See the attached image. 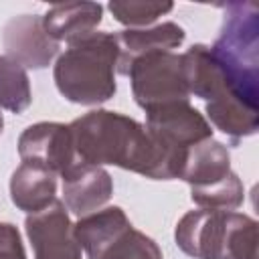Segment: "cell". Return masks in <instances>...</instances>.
Returning a JSON list of instances; mask_svg holds the SVG:
<instances>
[{
  "instance_id": "1",
  "label": "cell",
  "mask_w": 259,
  "mask_h": 259,
  "mask_svg": "<svg viewBox=\"0 0 259 259\" xmlns=\"http://www.w3.org/2000/svg\"><path fill=\"white\" fill-rule=\"evenodd\" d=\"M77 162L111 164L152 180L180 178L186 156L164 150L146 127L117 111L93 109L69 123Z\"/></svg>"
},
{
  "instance_id": "2",
  "label": "cell",
  "mask_w": 259,
  "mask_h": 259,
  "mask_svg": "<svg viewBox=\"0 0 259 259\" xmlns=\"http://www.w3.org/2000/svg\"><path fill=\"white\" fill-rule=\"evenodd\" d=\"M117 40L111 32H91L69 42L57 59L53 77L59 93L79 105H99L113 97Z\"/></svg>"
},
{
  "instance_id": "3",
  "label": "cell",
  "mask_w": 259,
  "mask_h": 259,
  "mask_svg": "<svg viewBox=\"0 0 259 259\" xmlns=\"http://www.w3.org/2000/svg\"><path fill=\"white\" fill-rule=\"evenodd\" d=\"M174 239L194 259H259L257 221L243 212L190 210L178 221Z\"/></svg>"
},
{
  "instance_id": "4",
  "label": "cell",
  "mask_w": 259,
  "mask_h": 259,
  "mask_svg": "<svg viewBox=\"0 0 259 259\" xmlns=\"http://www.w3.org/2000/svg\"><path fill=\"white\" fill-rule=\"evenodd\" d=\"M223 8V26L210 53L231 85L259 101V6L247 0L229 2Z\"/></svg>"
},
{
  "instance_id": "5",
  "label": "cell",
  "mask_w": 259,
  "mask_h": 259,
  "mask_svg": "<svg viewBox=\"0 0 259 259\" xmlns=\"http://www.w3.org/2000/svg\"><path fill=\"white\" fill-rule=\"evenodd\" d=\"M180 178L190 184V198L200 208L233 210L243 202V182L231 170L229 150L212 138L188 148Z\"/></svg>"
},
{
  "instance_id": "6",
  "label": "cell",
  "mask_w": 259,
  "mask_h": 259,
  "mask_svg": "<svg viewBox=\"0 0 259 259\" xmlns=\"http://www.w3.org/2000/svg\"><path fill=\"white\" fill-rule=\"evenodd\" d=\"M127 77L132 81L134 99L144 111L188 101L190 97L182 55H174L172 51H154L138 57L130 65Z\"/></svg>"
},
{
  "instance_id": "7",
  "label": "cell",
  "mask_w": 259,
  "mask_h": 259,
  "mask_svg": "<svg viewBox=\"0 0 259 259\" xmlns=\"http://www.w3.org/2000/svg\"><path fill=\"white\" fill-rule=\"evenodd\" d=\"M144 127L164 150L178 156H186L188 148L212 138L210 123L188 101L148 109Z\"/></svg>"
},
{
  "instance_id": "8",
  "label": "cell",
  "mask_w": 259,
  "mask_h": 259,
  "mask_svg": "<svg viewBox=\"0 0 259 259\" xmlns=\"http://www.w3.org/2000/svg\"><path fill=\"white\" fill-rule=\"evenodd\" d=\"M18 156L22 164L45 168L57 176L77 162L71 130L57 121L28 125L18 138Z\"/></svg>"
},
{
  "instance_id": "9",
  "label": "cell",
  "mask_w": 259,
  "mask_h": 259,
  "mask_svg": "<svg viewBox=\"0 0 259 259\" xmlns=\"http://www.w3.org/2000/svg\"><path fill=\"white\" fill-rule=\"evenodd\" d=\"M34 259H81V247L73 235V223L61 200L24 221Z\"/></svg>"
},
{
  "instance_id": "10",
  "label": "cell",
  "mask_w": 259,
  "mask_h": 259,
  "mask_svg": "<svg viewBox=\"0 0 259 259\" xmlns=\"http://www.w3.org/2000/svg\"><path fill=\"white\" fill-rule=\"evenodd\" d=\"M6 57L28 69H45L59 53V42L53 40L42 26V16L20 14L4 26Z\"/></svg>"
},
{
  "instance_id": "11",
  "label": "cell",
  "mask_w": 259,
  "mask_h": 259,
  "mask_svg": "<svg viewBox=\"0 0 259 259\" xmlns=\"http://www.w3.org/2000/svg\"><path fill=\"white\" fill-rule=\"evenodd\" d=\"M63 204L79 219L99 210L113 194V180L107 170L95 164L75 162L63 174Z\"/></svg>"
},
{
  "instance_id": "12",
  "label": "cell",
  "mask_w": 259,
  "mask_h": 259,
  "mask_svg": "<svg viewBox=\"0 0 259 259\" xmlns=\"http://www.w3.org/2000/svg\"><path fill=\"white\" fill-rule=\"evenodd\" d=\"M184 28L176 22H162L152 28H127L115 34L119 57H117V73L127 75L130 65L154 51H172L184 42Z\"/></svg>"
},
{
  "instance_id": "13",
  "label": "cell",
  "mask_w": 259,
  "mask_h": 259,
  "mask_svg": "<svg viewBox=\"0 0 259 259\" xmlns=\"http://www.w3.org/2000/svg\"><path fill=\"white\" fill-rule=\"evenodd\" d=\"M103 6L97 2H63L51 6L42 16L45 32L61 42H73L95 32L97 24L101 22Z\"/></svg>"
},
{
  "instance_id": "14",
  "label": "cell",
  "mask_w": 259,
  "mask_h": 259,
  "mask_svg": "<svg viewBox=\"0 0 259 259\" xmlns=\"http://www.w3.org/2000/svg\"><path fill=\"white\" fill-rule=\"evenodd\" d=\"M130 227L132 223L119 206H107L81 217L73 225V235L89 259H99L101 253Z\"/></svg>"
},
{
  "instance_id": "15",
  "label": "cell",
  "mask_w": 259,
  "mask_h": 259,
  "mask_svg": "<svg viewBox=\"0 0 259 259\" xmlns=\"http://www.w3.org/2000/svg\"><path fill=\"white\" fill-rule=\"evenodd\" d=\"M10 198L16 208L34 214L57 200V174L38 166L20 164L10 178Z\"/></svg>"
},
{
  "instance_id": "16",
  "label": "cell",
  "mask_w": 259,
  "mask_h": 259,
  "mask_svg": "<svg viewBox=\"0 0 259 259\" xmlns=\"http://www.w3.org/2000/svg\"><path fill=\"white\" fill-rule=\"evenodd\" d=\"M32 101L26 69L16 61L0 55V107L22 113Z\"/></svg>"
},
{
  "instance_id": "17",
  "label": "cell",
  "mask_w": 259,
  "mask_h": 259,
  "mask_svg": "<svg viewBox=\"0 0 259 259\" xmlns=\"http://www.w3.org/2000/svg\"><path fill=\"white\" fill-rule=\"evenodd\" d=\"M99 259H162V251L154 239L130 227L101 253Z\"/></svg>"
},
{
  "instance_id": "18",
  "label": "cell",
  "mask_w": 259,
  "mask_h": 259,
  "mask_svg": "<svg viewBox=\"0 0 259 259\" xmlns=\"http://www.w3.org/2000/svg\"><path fill=\"white\" fill-rule=\"evenodd\" d=\"M113 18L127 26H148L160 16L170 12L172 2H150V0H115L107 6Z\"/></svg>"
},
{
  "instance_id": "19",
  "label": "cell",
  "mask_w": 259,
  "mask_h": 259,
  "mask_svg": "<svg viewBox=\"0 0 259 259\" xmlns=\"http://www.w3.org/2000/svg\"><path fill=\"white\" fill-rule=\"evenodd\" d=\"M0 259H26L20 233L10 223H0Z\"/></svg>"
},
{
  "instance_id": "20",
  "label": "cell",
  "mask_w": 259,
  "mask_h": 259,
  "mask_svg": "<svg viewBox=\"0 0 259 259\" xmlns=\"http://www.w3.org/2000/svg\"><path fill=\"white\" fill-rule=\"evenodd\" d=\"M2 127H4V117H2V113H0V134H2Z\"/></svg>"
}]
</instances>
